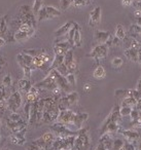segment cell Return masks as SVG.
Instances as JSON below:
<instances>
[{"mask_svg": "<svg viewBox=\"0 0 141 150\" xmlns=\"http://www.w3.org/2000/svg\"><path fill=\"white\" fill-rule=\"evenodd\" d=\"M74 61V57H73V52L72 50H68V52H66V54H64V64L66 65L67 67L69 66V65L71 64V63Z\"/></svg>", "mask_w": 141, "mask_h": 150, "instance_id": "32", "label": "cell"}, {"mask_svg": "<svg viewBox=\"0 0 141 150\" xmlns=\"http://www.w3.org/2000/svg\"><path fill=\"white\" fill-rule=\"evenodd\" d=\"M6 109H9L7 108V101L6 100L0 101V112H1V114H3Z\"/></svg>", "mask_w": 141, "mask_h": 150, "instance_id": "46", "label": "cell"}, {"mask_svg": "<svg viewBox=\"0 0 141 150\" xmlns=\"http://www.w3.org/2000/svg\"><path fill=\"white\" fill-rule=\"evenodd\" d=\"M81 32H80V27L77 28L75 34L73 36V45L74 47H80L81 46Z\"/></svg>", "mask_w": 141, "mask_h": 150, "instance_id": "27", "label": "cell"}, {"mask_svg": "<svg viewBox=\"0 0 141 150\" xmlns=\"http://www.w3.org/2000/svg\"><path fill=\"white\" fill-rule=\"evenodd\" d=\"M137 25L140 26V27H141V17L137 18Z\"/></svg>", "mask_w": 141, "mask_h": 150, "instance_id": "54", "label": "cell"}, {"mask_svg": "<svg viewBox=\"0 0 141 150\" xmlns=\"http://www.w3.org/2000/svg\"><path fill=\"white\" fill-rule=\"evenodd\" d=\"M118 38H120V40H125V38L127 37V34H126V30L125 28L122 27V25H118L115 28V35Z\"/></svg>", "mask_w": 141, "mask_h": 150, "instance_id": "29", "label": "cell"}, {"mask_svg": "<svg viewBox=\"0 0 141 150\" xmlns=\"http://www.w3.org/2000/svg\"><path fill=\"white\" fill-rule=\"evenodd\" d=\"M18 19L21 21V24H28L33 28H36L37 25V18L34 15L33 11L29 5H22L20 7L19 18Z\"/></svg>", "mask_w": 141, "mask_h": 150, "instance_id": "1", "label": "cell"}, {"mask_svg": "<svg viewBox=\"0 0 141 150\" xmlns=\"http://www.w3.org/2000/svg\"><path fill=\"white\" fill-rule=\"evenodd\" d=\"M61 150H66V149H61Z\"/></svg>", "mask_w": 141, "mask_h": 150, "instance_id": "59", "label": "cell"}, {"mask_svg": "<svg viewBox=\"0 0 141 150\" xmlns=\"http://www.w3.org/2000/svg\"><path fill=\"white\" fill-rule=\"evenodd\" d=\"M35 86L39 88V90H46V91L53 92V91L58 86V84H57L53 72H50L48 74H46V76L41 80V81L37 82V83L35 84Z\"/></svg>", "mask_w": 141, "mask_h": 150, "instance_id": "4", "label": "cell"}, {"mask_svg": "<svg viewBox=\"0 0 141 150\" xmlns=\"http://www.w3.org/2000/svg\"><path fill=\"white\" fill-rule=\"evenodd\" d=\"M125 142L120 139H116L113 141V144H112V150H120L124 146Z\"/></svg>", "mask_w": 141, "mask_h": 150, "instance_id": "39", "label": "cell"}, {"mask_svg": "<svg viewBox=\"0 0 141 150\" xmlns=\"http://www.w3.org/2000/svg\"><path fill=\"white\" fill-rule=\"evenodd\" d=\"M35 33V29H32L30 31H20V30H16V32L14 33L15 35V39L18 42H23L25 40L29 39L30 37L34 35Z\"/></svg>", "mask_w": 141, "mask_h": 150, "instance_id": "12", "label": "cell"}, {"mask_svg": "<svg viewBox=\"0 0 141 150\" xmlns=\"http://www.w3.org/2000/svg\"><path fill=\"white\" fill-rule=\"evenodd\" d=\"M74 6H85L90 3V0H72Z\"/></svg>", "mask_w": 141, "mask_h": 150, "instance_id": "43", "label": "cell"}, {"mask_svg": "<svg viewBox=\"0 0 141 150\" xmlns=\"http://www.w3.org/2000/svg\"><path fill=\"white\" fill-rule=\"evenodd\" d=\"M138 104V101L134 97H126L122 100L120 107H130V108H135Z\"/></svg>", "mask_w": 141, "mask_h": 150, "instance_id": "23", "label": "cell"}, {"mask_svg": "<svg viewBox=\"0 0 141 150\" xmlns=\"http://www.w3.org/2000/svg\"><path fill=\"white\" fill-rule=\"evenodd\" d=\"M122 135L125 136L127 140L129 142L130 141H136L140 138V135H139L138 132L136 131H133V129H128V131H124L122 132Z\"/></svg>", "mask_w": 141, "mask_h": 150, "instance_id": "24", "label": "cell"}, {"mask_svg": "<svg viewBox=\"0 0 141 150\" xmlns=\"http://www.w3.org/2000/svg\"><path fill=\"white\" fill-rule=\"evenodd\" d=\"M95 150H106V148L104 147V145L102 143H98V145H97V147H96V149Z\"/></svg>", "mask_w": 141, "mask_h": 150, "instance_id": "50", "label": "cell"}, {"mask_svg": "<svg viewBox=\"0 0 141 150\" xmlns=\"http://www.w3.org/2000/svg\"><path fill=\"white\" fill-rule=\"evenodd\" d=\"M6 125L7 127L11 131V134H16V133H21V132H27V125L26 122H13V121L6 119Z\"/></svg>", "mask_w": 141, "mask_h": 150, "instance_id": "10", "label": "cell"}, {"mask_svg": "<svg viewBox=\"0 0 141 150\" xmlns=\"http://www.w3.org/2000/svg\"><path fill=\"white\" fill-rule=\"evenodd\" d=\"M133 1L134 0H122V5L124 6H131V5H133Z\"/></svg>", "mask_w": 141, "mask_h": 150, "instance_id": "48", "label": "cell"}, {"mask_svg": "<svg viewBox=\"0 0 141 150\" xmlns=\"http://www.w3.org/2000/svg\"><path fill=\"white\" fill-rule=\"evenodd\" d=\"M37 111H38V105H37V101H36V102L32 103L31 112H30V117H29V120H28V125H33L34 123H36V120H37Z\"/></svg>", "mask_w": 141, "mask_h": 150, "instance_id": "19", "label": "cell"}, {"mask_svg": "<svg viewBox=\"0 0 141 150\" xmlns=\"http://www.w3.org/2000/svg\"><path fill=\"white\" fill-rule=\"evenodd\" d=\"M108 48L109 47H108L105 43L98 44V45H96L95 47L92 50V52L88 54V57H90V58H92V59H95V60L104 59V58H106V56H107Z\"/></svg>", "mask_w": 141, "mask_h": 150, "instance_id": "7", "label": "cell"}, {"mask_svg": "<svg viewBox=\"0 0 141 150\" xmlns=\"http://www.w3.org/2000/svg\"><path fill=\"white\" fill-rule=\"evenodd\" d=\"M110 37H111L110 33L107 31H99L98 30V31L95 32V39L97 42H99V44L106 43L109 40Z\"/></svg>", "mask_w": 141, "mask_h": 150, "instance_id": "17", "label": "cell"}, {"mask_svg": "<svg viewBox=\"0 0 141 150\" xmlns=\"http://www.w3.org/2000/svg\"><path fill=\"white\" fill-rule=\"evenodd\" d=\"M7 108L11 112H18L19 108L22 106V95L20 91H15L13 92L9 97L7 98Z\"/></svg>", "mask_w": 141, "mask_h": 150, "instance_id": "3", "label": "cell"}, {"mask_svg": "<svg viewBox=\"0 0 141 150\" xmlns=\"http://www.w3.org/2000/svg\"><path fill=\"white\" fill-rule=\"evenodd\" d=\"M99 142L103 144L104 147L106 148V150H112L113 141H112L111 135H110L109 133H105V134H103V135H101V138H100Z\"/></svg>", "mask_w": 141, "mask_h": 150, "instance_id": "18", "label": "cell"}, {"mask_svg": "<svg viewBox=\"0 0 141 150\" xmlns=\"http://www.w3.org/2000/svg\"><path fill=\"white\" fill-rule=\"evenodd\" d=\"M23 52L30 54V56L33 57V58H35V57H38L39 54L46 52V50H24Z\"/></svg>", "mask_w": 141, "mask_h": 150, "instance_id": "34", "label": "cell"}, {"mask_svg": "<svg viewBox=\"0 0 141 150\" xmlns=\"http://www.w3.org/2000/svg\"><path fill=\"white\" fill-rule=\"evenodd\" d=\"M88 118H89V114H88L87 112L75 113L74 117H73L71 129H72V131H78V129H83V123L88 120Z\"/></svg>", "mask_w": 141, "mask_h": 150, "instance_id": "8", "label": "cell"}, {"mask_svg": "<svg viewBox=\"0 0 141 150\" xmlns=\"http://www.w3.org/2000/svg\"><path fill=\"white\" fill-rule=\"evenodd\" d=\"M93 76H94V78H96V79H98V80L103 79L106 76V71H105V69H104V67L101 66V65L96 67L95 70L93 71Z\"/></svg>", "mask_w": 141, "mask_h": 150, "instance_id": "25", "label": "cell"}, {"mask_svg": "<svg viewBox=\"0 0 141 150\" xmlns=\"http://www.w3.org/2000/svg\"><path fill=\"white\" fill-rule=\"evenodd\" d=\"M73 24H74V22H72V21L66 22L65 24H63L59 29H57L56 31H55V33H54L55 37L58 38V37H61V36H64V35H66V34H68V32L70 31V29L72 28Z\"/></svg>", "mask_w": 141, "mask_h": 150, "instance_id": "14", "label": "cell"}, {"mask_svg": "<svg viewBox=\"0 0 141 150\" xmlns=\"http://www.w3.org/2000/svg\"><path fill=\"white\" fill-rule=\"evenodd\" d=\"M138 82H140V83H141V78H140V79H139V81Z\"/></svg>", "mask_w": 141, "mask_h": 150, "instance_id": "56", "label": "cell"}, {"mask_svg": "<svg viewBox=\"0 0 141 150\" xmlns=\"http://www.w3.org/2000/svg\"><path fill=\"white\" fill-rule=\"evenodd\" d=\"M92 88V86L90 83H85V86H83V91H85V93H89L90 91H91Z\"/></svg>", "mask_w": 141, "mask_h": 150, "instance_id": "49", "label": "cell"}, {"mask_svg": "<svg viewBox=\"0 0 141 150\" xmlns=\"http://www.w3.org/2000/svg\"><path fill=\"white\" fill-rule=\"evenodd\" d=\"M7 119L13 121V122H25L26 121L25 119L22 118V116L18 112H11ZM26 122H27V121H26Z\"/></svg>", "mask_w": 141, "mask_h": 150, "instance_id": "30", "label": "cell"}, {"mask_svg": "<svg viewBox=\"0 0 141 150\" xmlns=\"http://www.w3.org/2000/svg\"><path fill=\"white\" fill-rule=\"evenodd\" d=\"M51 131L57 136V137L61 138H67L71 137V136H77V131H72L68 127H66L63 123H60L58 121L54 122L51 125Z\"/></svg>", "mask_w": 141, "mask_h": 150, "instance_id": "2", "label": "cell"}, {"mask_svg": "<svg viewBox=\"0 0 141 150\" xmlns=\"http://www.w3.org/2000/svg\"><path fill=\"white\" fill-rule=\"evenodd\" d=\"M42 7H43V0H34L33 7H32V11H33L34 15L37 16V13H39V11Z\"/></svg>", "mask_w": 141, "mask_h": 150, "instance_id": "31", "label": "cell"}, {"mask_svg": "<svg viewBox=\"0 0 141 150\" xmlns=\"http://www.w3.org/2000/svg\"><path fill=\"white\" fill-rule=\"evenodd\" d=\"M41 138L43 139V141L48 144V147L51 148V146H52V144H53V142H54L56 136H55V134L53 133V132H46V133H44L43 135L41 136Z\"/></svg>", "mask_w": 141, "mask_h": 150, "instance_id": "26", "label": "cell"}, {"mask_svg": "<svg viewBox=\"0 0 141 150\" xmlns=\"http://www.w3.org/2000/svg\"><path fill=\"white\" fill-rule=\"evenodd\" d=\"M26 132H21V133H16V134H11L9 136V140L13 144L15 145H20L23 146L26 144V137H25Z\"/></svg>", "mask_w": 141, "mask_h": 150, "instance_id": "13", "label": "cell"}, {"mask_svg": "<svg viewBox=\"0 0 141 150\" xmlns=\"http://www.w3.org/2000/svg\"><path fill=\"white\" fill-rule=\"evenodd\" d=\"M5 65V60L2 58V57H0V70L2 69V67Z\"/></svg>", "mask_w": 141, "mask_h": 150, "instance_id": "51", "label": "cell"}, {"mask_svg": "<svg viewBox=\"0 0 141 150\" xmlns=\"http://www.w3.org/2000/svg\"><path fill=\"white\" fill-rule=\"evenodd\" d=\"M125 57L132 62H138V50L135 48H126L125 50Z\"/></svg>", "mask_w": 141, "mask_h": 150, "instance_id": "22", "label": "cell"}, {"mask_svg": "<svg viewBox=\"0 0 141 150\" xmlns=\"http://www.w3.org/2000/svg\"><path fill=\"white\" fill-rule=\"evenodd\" d=\"M33 61H34V65H35L37 69L48 70L51 66V62H53V59H51V56L46 52L43 54H39L38 57L33 58Z\"/></svg>", "mask_w": 141, "mask_h": 150, "instance_id": "5", "label": "cell"}, {"mask_svg": "<svg viewBox=\"0 0 141 150\" xmlns=\"http://www.w3.org/2000/svg\"><path fill=\"white\" fill-rule=\"evenodd\" d=\"M65 100L68 105V108H71L73 105H75L78 101V94H77L76 91H72V92H69L68 94L65 95Z\"/></svg>", "mask_w": 141, "mask_h": 150, "instance_id": "16", "label": "cell"}, {"mask_svg": "<svg viewBox=\"0 0 141 150\" xmlns=\"http://www.w3.org/2000/svg\"><path fill=\"white\" fill-rule=\"evenodd\" d=\"M114 95H115L116 98H118L120 100H122V99L127 97V90H115Z\"/></svg>", "mask_w": 141, "mask_h": 150, "instance_id": "42", "label": "cell"}, {"mask_svg": "<svg viewBox=\"0 0 141 150\" xmlns=\"http://www.w3.org/2000/svg\"><path fill=\"white\" fill-rule=\"evenodd\" d=\"M122 64H124V60L120 57H114L111 60V66L113 68H120L122 66Z\"/></svg>", "mask_w": 141, "mask_h": 150, "instance_id": "35", "label": "cell"}, {"mask_svg": "<svg viewBox=\"0 0 141 150\" xmlns=\"http://www.w3.org/2000/svg\"><path fill=\"white\" fill-rule=\"evenodd\" d=\"M100 20H101V7L97 6L90 13L89 25L91 27H95L96 25L100 23Z\"/></svg>", "mask_w": 141, "mask_h": 150, "instance_id": "11", "label": "cell"}, {"mask_svg": "<svg viewBox=\"0 0 141 150\" xmlns=\"http://www.w3.org/2000/svg\"><path fill=\"white\" fill-rule=\"evenodd\" d=\"M1 140H2V135H1V132H0V142H1Z\"/></svg>", "mask_w": 141, "mask_h": 150, "instance_id": "55", "label": "cell"}, {"mask_svg": "<svg viewBox=\"0 0 141 150\" xmlns=\"http://www.w3.org/2000/svg\"><path fill=\"white\" fill-rule=\"evenodd\" d=\"M139 114H140V110H139V109H137L136 107H135V108H133L132 112H131V114H130L132 120L133 121L138 120V119H139Z\"/></svg>", "mask_w": 141, "mask_h": 150, "instance_id": "41", "label": "cell"}, {"mask_svg": "<svg viewBox=\"0 0 141 150\" xmlns=\"http://www.w3.org/2000/svg\"><path fill=\"white\" fill-rule=\"evenodd\" d=\"M7 21H6V17L1 18V21H0V37H4L7 33Z\"/></svg>", "mask_w": 141, "mask_h": 150, "instance_id": "28", "label": "cell"}, {"mask_svg": "<svg viewBox=\"0 0 141 150\" xmlns=\"http://www.w3.org/2000/svg\"><path fill=\"white\" fill-rule=\"evenodd\" d=\"M0 127H1V120H0Z\"/></svg>", "mask_w": 141, "mask_h": 150, "instance_id": "57", "label": "cell"}, {"mask_svg": "<svg viewBox=\"0 0 141 150\" xmlns=\"http://www.w3.org/2000/svg\"><path fill=\"white\" fill-rule=\"evenodd\" d=\"M66 78H67V81H68L69 86H75V84H76V77H75L74 73H69L66 76Z\"/></svg>", "mask_w": 141, "mask_h": 150, "instance_id": "40", "label": "cell"}, {"mask_svg": "<svg viewBox=\"0 0 141 150\" xmlns=\"http://www.w3.org/2000/svg\"><path fill=\"white\" fill-rule=\"evenodd\" d=\"M31 106H32V104L29 102H26L25 105H24V114H25V120L27 121V123H28V120H29V117H30Z\"/></svg>", "mask_w": 141, "mask_h": 150, "instance_id": "36", "label": "cell"}, {"mask_svg": "<svg viewBox=\"0 0 141 150\" xmlns=\"http://www.w3.org/2000/svg\"><path fill=\"white\" fill-rule=\"evenodd\" d=\"M138 63L139 64L141 63V48L138 50Z\"/></svg>", "mask_w": 141, "mask_h": 150, "instance_id": "53", "label": "cell"}, {"mask_svg": "<svg viewBox=\"0 0 141 150\" xmlns=\"http://www.w3.org/2000/svg\"><path fill=\"white\" fill-rule=\"evenodd\" d=\"M132 109L130 107H120V117L125 116H130L131 112H132Z\"/></svg>", "mask_w": 141, "mask_h": 150, "instance_id": "37", "label": "cell"}, {"mask_svg": "<svg viewBox=\"0 0 141 150\" xmlns=\"http://www.w3.org/2000/svg\"><path fill=\"white\" fill-rule=\"evenodd\" d=\"M68 71H69V73H74L75 74V72H76V70H77V63H76V61H73L72 63H71L70 65H69L68 67Z\"/></svg>", "mask_w": 141, "mask_h": 150, "instance_id": "44", "label": "cell"}, {"mask_svg": "<svg viewBox=\"0 0 141 150\" xmlns=\"http://www.w3.org/2000/svg\"><path fill=\"white\" fill-rule=\"evenodd\" d=\"M51 72H53V74H54V76H55V79H56L57 84H58V86L63 91V92H66V93L67 92H72V91H70L71 90L70 86H69L68 81H67V78L65 77V76H63L62 74H60L56 69H53Z\"/></svg>", "mask_w": 141, "mask_h": 150, "instance_id": "9", "label": "cell"}, {"mask_svg": "<svg viewBox=\"0 0 141 150\" xmlns=\"http://www.w3.org/2000/svg\"><path fill=\"white\" fill-rule=\"evenodd\" d=\"M2 84L3 86H5L6 88H9L11 90V86H13V79H11V74H6L3 77V79H2Z\"/></svg>", "mask_w": 141, "mask_h": 150, "instance_id": "33", "label": "cell"}, {"mask_svg": "<svg viewBox=\"0 0 141 150\" xmlns=\"http://www.w3.org/2000/svg\"><path fill=\"white\" fill-rule=\"evenodd\" d=\"M63 63H64V56H61V54H55L54 59H53L52 64H51L50 68L48 69L46 74H48L53 69H57L61 64H63Z\"/></svg>", "mask_w": 141, "mask_h": 150, "instance_id": "20", "label": "cell"}, {"mask_svg": "<svg viewBox=\"0 0 141 150\" xmlns=\"http://www.w3.org/2000/svg\"><path fill=\"white\" fill-rule=\"evenodd\" d=\"M120 150H136V148H135V146L131 142L127 141L124 143V146H122V148Z\"/></svg>", "mask_w": 141, "mask_h": 150, "instance_id": "45", "label": "cell"}, {"mask_svg": "<svg viewBox=\"0 0 141 150\" xmlns=\"http://www.w3.org/2000/svg\"><path fill=\"white\" fill-rule=\"evenodd\" d=\"M3 150H11V149H3Z\"/></svg>", "mask_w": 141, "mask_h": 150, "instance_id": "58", "label": "cell"}, {"mask_svg": "<svg viewBox=\"0 0 141 150\" xmlns=\"http://www.w3.org/2000/svg\"><path fill=\"white\" fill-rule=\"evenodd\" d=\"M32 86H32L30 79H27V78H23V79H20L19 81H18V90H19L20 92L25 93V94L30 92Z\"/></svg>", "mask_w": 141, "mask_h": 150, "instance_id": "15", "label": "cell"}, {"mask_svg": "<svg viewBox=\"0 0 141 150\" xmlns=\"http://www.w3.org/2000/svg\"><path fill=\"white\" fill-rule=\"evenodd\" d=\"M44 9H46V20L54 19V18L59 17L61 15V11L54 6H44Z\"/></svg>", "mask_w": 141, "mask_h": 150, "instance_id": "21", "label": "cell"}, {"mask_svg": "<svg viewBox=\"0 0 141 150\" xmlns=\"http://www.w3.org/2000/svg\"><path fill=\"white\" fill-rule=\"evenodd\" d=\"M140 67H141V63H140Z\"/></svg>", "mask_w": 141, "mask_h": 150, "instance_id": "60", "label": "cell"}, {"mask_svg": "<svg viewBox=\"0 0 141 150\" xmlns=\"http://www.w3.org/2000/svg\"><path fill=\"white\" fill-rule=\"evenodd\" d=\"M5 43H6V41H5L4 38H3V37H0V47L4 45Z\"/></svg>", "mask_w": 141, "mask_h": 150, "instance_id": "52", "label": "cell"}, {"mask_svg": "<svg viewBox=\"0 0 141 150\" xmlns=\"http://www.w3.org/2000/svg\"><path fill=\"white\" fill-rule=\"evenodd\" d=\"M120 41L122 40L120 39V38H118L116 36H114L113 38H112V45H116V46H118L120 44Z\"/></svg>", "mask_w": 141, "mask_h": 150, "instance_id": "47", "label": "cell"}, {"mask_svg": "<svg viewBox=\"0 0 141 150\" xmlns=\"http://www.w3.org/2000/svg\"><path fill=\"white\" fill-rule=\"evenodd\" d=\"M75 112L72 109H66V110H62L60 111V114L58 116L57 121L60 123H63L66 127H68L71 129L72 127V121H73V117H74Z\"/></svg>", "mask_w": 141, "mask_h": 150, "instance_id": "6", "label": "cell"}, {"mask_svg": "<svg viewBox=\"0 0 141 150\" xmlns=\"http://www.w3.org/2000/svg\"><path fill=\"white\" fill-rule=\"evenodd\" d=\"M56 70L58 71V72L60 73V74H62L63 76H65V77H66L67 75L69 74L68 68H67V66H66V65L64 64V63H63V64H61L60 66H59L58 68L56 69Z\"/></svg>", "mask_w": 141, "mask_h": 150, "instance_id": "38", "label": "cell"}]
</instances>
